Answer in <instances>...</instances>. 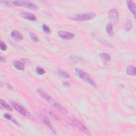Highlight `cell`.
Returning <instances> with one entry per match:
<instances>
[{"label":"cell","mask_w":136,"mask_h":136,"mask_svg":"<svg viewBox=\"0 0 136 136\" xmlns=\"http://www.w3.org/2000/svg\"><path fill=\"white\" fill-rule=\"evenodd\" d=\"M37 92L40 96L45 100H46L47 103L52 105L54 108H55L59 112L64 114L67 113V111L65 108L62 105H61L60 103H59L57 101H56L48 94L46 93L41 89H38L37 90Z\"/></svg>","instance_id":"1"},{"label":"cell","mask_w":136,"mask_h":136,"mask_svg":"<svg viewBox=\"0 0 136 136\" xmlns=\"http://www.w3.org/2000/svg\"><path fill=\"white\" fill-rule=\"evenodd\" d=\"M96 13L90 12L81 13V14L73 15L70 17V18L78 21H87V20H90L94 19L95 17H96Z\"/></svg>","instance_id":"2"},{"label":"cell","mask_w":136,"mask_h":136,"mask_svg":"<svg viewBox=\"0 0 136 136\" xmlns=\"http://www.w3.org/2000/svg\"><path fill=\"white\" fill-rule=\"evenodd\" d=\"M75 71H76V74H77V76L80 78L84 80L85 81H86V83L90 84L92 86H93L95 88L97 87L96 84V83H95V81L85 71H84L82 70H80V69H78V68H76V69H75Z\"/></svg>","instance_id":"3"},{"label":"cell","mask_w":136,"mask_h":136,"mask_svg":"<svg viewBox=\"0 0 136 136\" xmlns=\"http://www.w3.org/2000/svg\"><path fill=\"white\" fill-rule=\"evenodd\" d=\"M13 4L15 6L28 8L32 10H37L38 9V7L35 3L28 1H15L13 2Z\"/></svg>","instance_id":"4"},{"label":"cell","mask_w":136,"mask_h":136,"mask_svg":"<svg viewBox=\"0 0 136 136\" xmlns=\"http://www.w3.org/2000/svg\"><path fill=\"white\" fill-rule=\"evenodd\" d=\"M37 116L42 123H43L46 127H47V128H48L53 133L55 134L56 133L55 128H54V127L51 124L50 120L47 118L46 117H45V115H44L41 113H38Z\"/></svg>","instance_id":"5"},{"label":"cell","mask_w":136,"mask_h":136,"mask_svg":"<svg viewBox=\"0 0 136 136\" xmlns=\"http://www.w3.org/2000/svg\"><path fill=\"white\" fill-rule=\"evenodd\" d=\"M10 104L11 105L12 107L14 109L19 112L20 114L22 115L25 117H29L30 114L27 111L25 108H24L21 105H20L19 104L16 103L15 101H10Z\"/></svg>","instance_id":"6"},{"label":"cell","mask_w":136,"mask_h":136,"mask_svg":"<svg viewBox=\"0 0 136 136\" xmlns=\"http://www.w3.org/2000/svg\"><path fill=\"white\" fill-rule=\"evenodd\" d=\"M73 124L76 127H77L79 130L81 131L82 132L87 134V135H90V131L88 130V129L85 127L80 121H79L77 119H73Z\"/></svg>","instance_id":"7"},{"label":"cell","mask_w":136,"mask_h":136,"mask_svg":"<svg viewBox=\"0 0 136 136\" xmlns=\"http://www.w3.org/2000/svg\"><path fill=\"white\" fill-rule=\"evenodd\" d=\"M108 18L112 21V24L117 25L119 20V13L117 10L113 9L109 11L108 13Z\"/></svg>","instance_id":"8"},{"label":"cell","mask_w":136,"mask_h":136,"mask_svg":"<svg viewBox=\"0 0 136 136\" xmlns=\"http://www.w3.org/2000/svg\"><path fill=\"white\" fill-rule=\"evenodd\" d=\"M58 35L62 39L65 40L72 39L75 37V35L74 33L65 31H59L58 32Z\"/></svg>","instance_id":"9"},{"label":"cell","mask_w":136,"mask_h":136,"mask_svg":"<svg viewBox=\"0 0 136 136\" xmlns=\"http://www.w3.org/2000/svg\"><path fill=\"white\" fill-rule=\"evenodd\" d=\"M19 16L27 20H30V21H35L36 20V17L31 13L26 12H22L19 13Z\"/></svg>","instance_id":"10"},{"label":"cell","mask_w":136,"mask_h":136,"mask_svg":"<svg viewBox=\"0 0 136 136\" xmlns=\"http://www.w3.org/2000/svg\"><path fill=\"white\" fill-rule=\"evenodd\" d=\"M128 7L129 10L130 11V12L132 13L134 17L135 18V14H136V11H135V4L134 1H131V0H129L127 2Z\"/></svg>","instance_id":"11"},{"label":"cell","mask_w":136,"mask_h":136,"mask_svg":"<svg viewBox=\"0 0 136 136\" xmlns=\"http://www.w3.org/2000/svg\"><path fill=\"white\" fill-rule=\"evenodd\" d=\"M11 36L12 38L16 40H21L23 39V37L22 35L18 31H13L11 33Z\"/></svg>","instance_id":"12"},{"label":"cell","mask_w":136,"mask_h":136,"mask_svg":"<svg viewBox=\"0 0 136 136\" xmlns=\"http://www.w3.org/2000/svg\"><path fill=\"white\" fill-rule=\"evenodd\" d=\"M127 73L129 76H135L136 69L135 67L132 65H128L127 67Z\"/></svg>","instance_id":"13"},{"label":"cell","mask_w":136,"mask_h":136,"mask_svg":"<svg viewBox=\"0 0 136 136\" xmlns=\"http://www.w3.org/2000/svg\"><path fill=\"white\" fill-rule=\"evenodd\" d=\"M13 65H14L15 67L18 70H23L25 69L24 64L20 62V61H15L14 62H13Z\"/></svg>","instance_id":"14"},{"label":"cell","mask_w":136,"mask_h":136,"mask_svg":"<svg viewBox=\"0 0 136 136\" xmlns=\"http://www.w3.org/2000/svg\"><path fill=\"white\" fill-rule=\"evenodd\" d=\"M3 117L5 119H6V120H9L10 121H11L12 122H13V123H15L16 125L18 126H20L19 123H18V122H17L14 118H13L12 116L11 115H10L9 113H5L3 115Z\"/></svg>","instance_id":"15"},{"label":"cell","mask_w":136,"mask_h":136,"mask_svg":"<svg viewBox=\"0 0 136 136\" xmlns=\"http://www.w3.org/2000/svg\"><path fill=\"white\" fill-rule=\"evenodd\" d=\"M106 31L110 36L113 35V27L112 23H108L106 26Z\"/></svg>","instance_id":"16"},{"label":"cell","mask_w":136,"mask_h":136,"mask_svg":"<svg viewBox=\"0 0 136 136\" xmlns=\"http://www.w3.org/2000/svg\"><path fill=\"white\" fill-rule=\"evenodd\" d=\"M0 104H1V106L2 107L5 108V109L10 111H12V106H10L5 101L3 100L2 99H1V100H0Z\"/></svg>","instance_id":"17"},{"label":"cell","mask_w":136,"mask_h":136,"mask_svg":"<svg viewBox=\"0 0 136 136\" xmlns=\"http://www.w3.org/2000/svg\"><path fill=\"white\" fill-rule=\"evenodd\" d=\"M58 73L60 77H62L63 78L67 79V78H70V74L68 73H67L66 72L62 70L59 69L58 70Z\"/></svg>","instance_id":"18"},{"label":"cell","mask_w":136,"mask_h":136,"mask_svg":"<svg viewBox=\"0 0 136 136\" xmlns=\"http://www.w3.org/2000/svg\"><path fill=\"white\" fill-rule=\"evenodd\" d=\"M99 56L103 59L105 62H110L111 60V58L109 54H106V53H100L99 54Z\"/></svg>","instance_id":"19"},{"label":"cell","mask_w":136,"mask_h":136,"mask_svg":"<svg viewBox=\"0 0 136 136\" xmlns=\"http://www.w3.org/2000/svg\"><path fill=\"white\" fill-rule=\"evenodd\" d=\"M45 112H46V113H47L48 115H49L50 117H51L52 118H53L54 120H59V117L57 116V115H56V114H54L53 112H51L50 110H48V109H45L44 110Z\"/></svg>","instance_id":"20"},{"label":"cell","mask_w":136,"mask_h":136,"mask_svg":"<svg viewBox=\"0 0 136 136\" xmlns=\"http://www.w3.org/2000/svg\"><path fill=\"white\" fill-rule=\"evenodd\" d=\"M132 28V22L130 20H128L124 25V29L126 31H129Z\"/></svg>","instance_id":"21"},{"label":"cell","mask_w":136,"mask_h":136,"mask_svg":"<svg viewBox=\"0 0 136 136\" xmlns=\"http://www.w3.org/2000/svg\"><path fill=\"white\" fill-rule=\"evenodd\" d=\"M30 37L31 39L32 40L33 42L37 43L39 41L38 38H37V37L33 33H31V32L30 33Z\"/></svg>","instance_id":"22"},{"label":"cell","mask_w":136,"mask_h":136,"mask_svg":"<svg viewBox=\"0 0 136 136\" xmlns=\"http://www.w3.org/2000/svg\"><path fill=\"white\" fill-rule=\"evenodd\" d=\"M42 29L44 31V32H45L46 33L48 34V33H50L51 32V30H50L49 27L45 24L43 25V26H42Z\"/></svg>","instance_id":"23"},{"label":"cell","mask_w":136,"mask_h":136,"mask_svg":"<svg viewBox=\"0 0 136 136\" xmlns=\"http://www.w3.org/2000/svg\"><path fill=\"white\" fill-rule=\"evenodd\" d=\"M36 71L37 72V73L40 74V75H42V74H44L45 73V70L41 67H37L36 68Z\"/></svg>","instance_id":"24"},{"label":"cell","mask_w":136,"mask_h":136,"mask_svg":"<svg viewBox=\"0 0 136 136\" xmlns=\"http://www.w3.org/2000/svg\"><path fill=\"white\" fill-rule=\"evenodd\" d=\"M0 48H1V50L5 51L7 50V46L4 43V42L1 41V43H0Z\"/></svg>","instance_id":"25"},{"label":"cell","mask_w":136,"mask_h":136,"mask_svg":"<svg viewBox=\"0 0 136 136\" xmlns=\"http://www.w3.org/2000/svg\"><path fill=\"white\" fill-rule=\"evenodd\" d=\"M10 2H9V1H1V3L4 5V6H9L10 5Z\"/></svg>","instance_id":"26"},{"label":"cell","mask_w":136,"mask_h":136,"mask_svg":"<svg viewBox=\"0 0 136 136\" xmlns=\"http://www.w3.org/2000/svg\"><path fill=\"white\" fill-rule=\"evenodd\" d=\"M63 85L66 87H70V84L68 82V81H64L63 83Z\"/></svg>","instance_id":"27"},{"label":"cell","mask_w":136,"mask_h":136,"mask_svg":"<svg viewBox=\"0 0 136 136\" xmlns=\"http://www.w3.org/2000/svg\"><path fill=\"white\" fill-rule=\"evenodd\" d=\"M1 61L2 62H6V61H5V58H3L2 56H1Z\"/></svg>","instance_id":"28"}]
</instances>
